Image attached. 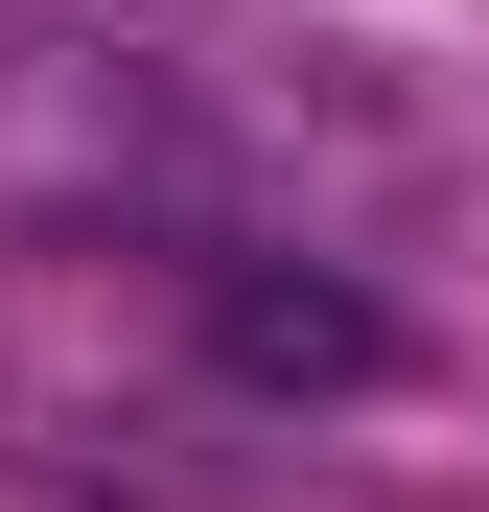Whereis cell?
I'll return each mask as SVG.
<instances>
[{
    "mask_svg": "<svg viewBox=\"0 0 489 512\" xmlns=\"http://www.w3.org/2000/svg\"><path fill=\"white\" fill-rule=\"evenodd\" d=\"M187 326H210L233 396H396V303H373L326 233H233L210 280H187Z\"/></svg>",
    "mask_w": 489,
    "mask_h": 512,
    "instance_id": "obj_1",
    "label": "cell"
}]
</instances>
